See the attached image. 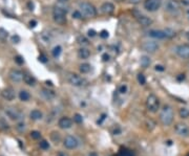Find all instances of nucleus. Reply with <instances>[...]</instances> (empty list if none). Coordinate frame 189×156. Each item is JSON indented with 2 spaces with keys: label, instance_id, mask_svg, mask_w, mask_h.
Returning <instances> with one entry per match:
<instances>
[{
  "label": "nucleus",
  "instance_id": "obj_29",
  "mask_svg": "<svg viewBox=\"0 0 189 156\" xmlns=\"http://www.w3.org/2000/svg\"><path fill=\"white\" fill-rule=\"evenodd\" d=\"M39 147L42 150H48L50 149V143L46 140H41L40 143H39Z\"/></svg>",
  "mask_w": 189,
  "mask_h": 156
},
{
  "label": "nucleus",
  "instance_id": "obj_7",
  "mask_svg": "<svg viewBox=\"0 0 189 156\" xmlns=\"http://www.w3.org/2000/svg\"><path fill=\"white\" fill-rule=\"evenodd\" d=\"M162 4L161 0H145L144 7L148 12H156L160 9Z\"/></svg>",
  "mask_w": 189,
  "mask_h": 156
},
{
  "label": "nucleus",
  "instance_id": "obj_8",
  "mask_svg": "<svg viewBox=\"0 0 189 156\" xmlns=\"http://www.w3.org/2000/svg\"><path fill=\"white\" fill-rule=\"evenodd\" d=\"M165 10L170 14H176L180 11V3L178 2V0H167Z\"/></svg>",
  "mask_w": 189,
  "mask_h": 156
},
{
  "label": "nucleus",
  "instance_id": "obj_33",
  "mask_svg": "<svg viewBox=\"0 0 189 156\" xmlns=\"http://www.w3.org/2000/svg\"><path fill=\"white\" fill-rule=\"evenodd\" d=\"M31 137H32L33 139H39L41 137V133L36 130L32 131V132H31Z\"/></svg>",
  "mask_w": 189,
  "mask_h": 156
},
{
  "label": "nucleus",
  "instance_id": "obj_44",
  "mask_svg": "<svg viewBox=\"0 0 189 156\" xmlns=\"http://www.w3.org/2000/svg\"><path fill=\"white\" fill-rule=\"evenodd\" d=\"M102 58H103V61H105V62H106V61H108V60H109V56H108L107 54H104V55H103V57H102Z\"/></svg>",
  "mask_w": 189,
  "mask_h": 156
},
{
  "label": "nucleus",
  "instance_id": "obj_45",
  "mask_svg": "<svg viewBox=\"0 0 189 156\" xmlns=\"http://www.w3.org/2000/svg\"><path fill=\"white\" fill-rule=\"evenodd\" d=\"M19 40H20V38H19L18 36H14V37H13L14 43H18V42H19Z\"/></svg>",
  "mask_w": 189,
  "mask_h": 156
},
{
  "label": "nucleus",
  "instance_id": "obj_25",
  "mask_svg": "<svg viewBox=\"0 0 189 156\" xmlns=\"http://www.w3.org/2000/svg\"><path fill=\"white\" fill-rule=\"evenodd\" d=\"M179 114L182 118H189V109L188 108H181L180 111H179Z\"/></svg>",
  "mask_w": 189,
  "mask_h": 156
},
{
  "label": "nucleus",
  "instance_id": "obj_1",
  "mask_svg": "<svg viewBox=\"0 0 189 156\" xmlns=\"http://www.w3.org/2000/svg\"><path fill=\"white\" fill-rule=\"evenodd\" d=\"M160 120L164 126H169L173 122V110L169 105L163 106L160 114Z\"/></svg>",
  "mask_w": 189,
  "mask_h": 156
},
{
  "label": "nucleus",
  "instance_id": "obj_27",
  "mask_svg": "<svg viewBox=\"0 0 189 156\" xmlns=\"http://www.w3.org/2000/svg\"><path fill=\"white\" fill-rule=\"evenodd\" d=\"M61 51H62V48H61V46H59V45H58V46L54 47V49L52 50L53 57H55V58H58V57L60 56Z\"/></svg>",
  "mask_w": 189,
  "mask_h": 156
},
{
  "label": "nucleus",
  "instance_id": "obj_16",
  "mask_svg": "<svg viewBox=\"0 0 189 156\" xmlns=\"http://www.w3.org/2000/svg\"><path fill=\"white\" fill-rule=\"evenodd\" d=\"M58 126L60 127L61 129H69L73 126V121L69 118H67V116H63V118H61L60 120H59Z\"/></svg>",
  "mask_w": 189,
  "mask_h": 156
},
{
  "label": "nucleus",
  "instance_id": "obj_15",
  "mask_svg": "<svg viewBox=\"0 0 189 156\" xmlns=\"http://www.w3.org/2000/svg\"><path fill=\"white\" fill-rule=\"evenodd\" d=\"M1 95H2V98H5L7 101H13L16 96L15 90H14L12 87H7V88H5V89L2 90Z\"/></svg>",
  "mask_w": 189,
  "mask_h": 156
},
{
  "label": "nucleus",
  "instance_id": "obj_22",
  "mask_svg": "<svg viewBox=\"0 0 189 156\" xmlns=\"http://www.w3.org/2000/svg\"><path fill=\"white\" fill-rule=\"evenodd\" d=\"M42 95L44 96L45 98H47V100H52V98H54L55 96H56V94H55V92L53 91V90L42 89Z\"/></svg>",
  "mask_w": 189,
  "mask_h": 156
},
{
  "label": "nucleus",
  "instance_id": "obj_13",
  "mask_svg": "<svg viewBox=\"0 0 189 156\" xmlns=\"http://www.w3.org/2000/svg\"><path fill=\"white\" fill-rule=\"evenodd\" d=\"M9 75H10V79H11L13 82H16V83L22 81V80H23V77H24L22 71L18 70V69H12V70L10 71Z\"/></svg>",
  "mask_w": 189,
  "mask_h": 156
},
{
  "label": "nucleus",
  "instance_id": "obj_32",
  "mask_svg": "<svg viewBox=\"0 0 189 156\" xmlns=\"http://www.w3.org/2000/svg\"><path fill=\"white\" fill-rule=\"evenodd\" d=\"M74 122H75L76 124H81V123L83 122V118H82L81 114L76 113L75 115H74Z\"/></svg>",
  "mask_w": 189,
  "mask_h": 156
},
{
  "label": "nucleus",
  "instance_id": "obj_35",
  "mask_svg": "<svg viewBox=\"0 0 189 156\" xmlns=\"http://www.w3.org/2000/svg\"><path fill=\"white\" fill-rule=\"evenodd\" d=\"M165 30V34H166V37H167V38H172L173 36H176L174 30H170V28H167V30Z\"/></svg>",
  "mask_w": 189,
  "mask_h": 156
},
{
  "label": "nucleus",
  "instance_id": "obj_6",
  "mask_svg": "<svg viewBox=\"0 0 189 156\" xmlns=\"http://www.w3.org/2000/svg\"><path fill=\"white\" fill-rule=\"evenodd\" d=\"M141 47L143 50L147 51V52H150V54H153V52H156L159 49L160 46L155 41H145V42L142 43Z\"/></svg>",
  "mask_w": 189,
  "mask_h": 156
},
{
  "label": "nucleus",
  "instance_id": "obj_24",
  "mask_svg": "<svg viewBox=\"0 0 189 156\" xmlns=\"http://www.w3.org/2000/svg\"><path fill=\"white\" fill-rule=\"evenodd\" d=\"M79 69L82 73H88L90 71V65L88 63H83V64L80 65Z\"/></svg>",
  "mask_w": 189,
  "mask_h": 156
},
{
  "label": "nucleus",
  "instance_id": "obj_46",
  "mask_svg": "<svg viewBox=\"0 0 189 156\" xmlns=\"http://www.w3.org/2000/svg\"><path fill=\"white\" fill-rule=\"evenodd\" d=\"M57 156H68L66 153H63V152H60V153L57 154Z\"/></svg>",
  "mask_w": 189,
  "mask_h": 156
},
{
  "label": "nucleus",
  "instance_id": "obj_37",
  "mask_svg": "<svg viewBox=\"0 0 189 156\" xmlns=\"http://www.w3.org/2000/svg\"><path fill=\"white\" fill-rule=\"evenodd\" d=\"M108 32L107 30H101V33H100V37L101 38H103V39H106V38H108Z\"/></svg>",
  "mask_w": 189,
  "mask_h": 156
},
{
  "label": "nucleus",
  "instance_id": "obj_21",
  "mask_svg": "<svg viewBox=\"0 0 189 156\" xmlns=\"http://www.w3.org/2000/svg\"><path fill=\"white\" fill-rule=\"evenodd\" d=\"M30 116H31V118H32V120L38 121V120H41L43 115H42V112H41L40 110L35 109V110H33V111H31Z\"/></svg>",
  "mask_w": 189,
  "mask_h": 156
},
{
  "label": "nucleus",
  "instance_id": "obj_52",
  "mask_svg": "<svg viewBox=\"0 0 189 156\" xmlns=\"http://www.w3.org/2000/svg\"><path fill=\"white\" fill-rule=\"evenodd\" d=\"M187 156H189V154H188V155H187Z\"/></svg>",
  "mask_w": 189,
  "mask_h": 156
},
{
  "label": "nucleus",
  "instance_id": "obj_19",
  "mask_svg": "<svg viewBox=\"0 0 189 156\" xmlns=\"http://www.w3.org/2000/svg\"><path fill=\"white\" fill-rule=\"evenodd\" d=\"M90 56V51L88 50L87 48H84V47H82V48H80L79 50H78V57H79L80 59H88Z\"/></svg>",
  "mask_w": 189,
  "mask_h": 156
},
{
  "label": "nucleus",
  "instance_id": "obj_50",
  "mask_svg": "<svg viewBox=\"0 0 189 156\" xmlns=\"http://www.w3.org/2000/svg\"><path fill=\"white\" fill-rule=\"evenodd\" d=\"M59 1H62V2H64V1H67V0H59Z\"/></svg>",
  "mask_w": 189,
  "mask_h": 156
},
{
  "label": "nucleus",
  "instance_id": "obj_31",
  "mask_svg": "<svg viewBox=\"0 0 189 156\" xmlns=\"http://www.w3.org/2000/svg\"><path fill=\"white\" fill-rule=\"evenodd\" d=\"M9 129V124L5 122L4 120H0V130L1 131H5Z\"/></svg>",
  "mask_w": 189,
  "mask_h": 156
},
{
  "label": "nucleus",
  "instance_id": "obj_14",
  "mask_svg": "<svg viewBox=\"0 0 189 156\" xmlns=\"http://www.w3.org/2000/svg\"><path fill=\"white\" fill-rule=\"evenodd\" d=\"M5 113H7V115L9 116L10 118H12V120H20V118H22L21 112L18 111L16 108H7V109L5 110Z\"/></svg>",
  "mask_w": 189,
  "mask_h": 156
},
{
  "label": "nucleus",
  "instance_id": "obj_11",
  "mask_svg": "<svg viewBox=\"0 0 189 156\" xmlns=\"http://www.w3.org/2000/svg\"><path fill=\"white\" fill-rule=\"evenodd\" d=\"M133 15H135V19H137V21L139 22L141 25L143 26H149L151 23H153V20L150 19V18L146 17V16L142 15V14H139L138 12H133Z\"/></svg>",
  "mask_w": 189,
  "mask_h": 156
},
{
  "label": "nucleus",
  "instance_id": "obj_23",
  "mask_svg": "<svg viewBox=\"0 0 189 156\" xmlns=\"http://www.w3.org/2000/svg\"><path fill=\"white\" fill-rule=\"evenodd\" d=\"M19 98L21 101H23V102H28L31 98V94L28 93V91H26V90H21V91L19 92Z\"/></svg>",
  "mask_w": 189,
  "mask_h": 156
},
{
  "label": "nucleus",
  "instance_id": "obj_10",
  "mask_svg": "<svg viewBox=\"0 0 189 156\" xmlns=\"http://www.w3.org/2000/svg\"><path fill=\"white\" fill-rule=\"evenodd\" d=\"M63 145H64V147L66 148V149H76V148L78 147V140L76 137L71 136V135H68V136H66L64 138V140H63Z\"/></svg>",
  "mask_w": 189,
  "mask_h": 156
},
{
  "label": "nucleus",
  "instance_id": "obj_48",
  "mask_svg": "<svg viewBox=\"0 0 189 156\" xmlns=\"http://www.w3.org/2000/svg\"><path fill=\"white\" fill-rule=\"evenodd\" d=\"M35 24H36V21H31L30 22V26H31V27H34Z\"/></svg>",
  "mask_w": 189,
  "mask_h": 156
},
{
  "label": "nucleus",
  "instance_id": "obj_40",
  "mask_svg": "<svg viewBox=\"0 0 189 156\" xmlns=\"http://www.w3.org/2000/svg\"><path fill=\"white\" fill-rule=\"evenodd\" d=\"M126 91H127V86L126 85L120 86V88H119V92H120V93H125Z\"/></svg>",
  "mask_w": 189,
  "mask_h": 156
},
{
  "label": "nucleus",
  "instance_id": "obj_41",
  "mask_svg": "<svg viewBox=\"0 0 189 156\" xmlns=\"http://www.w3.org/2000/svg\"><path fill=\"white\" fill-rule=\"evenodd\" d=\"M38 59H39V61H40V62H42V63H46L47 62V58L44 56V55H40Z\"/></svg>",
  "mask_w": 189,
  "mask_h": 156
},
{
  "label": "nucleus",
  "instance_id": "obj_2",
  "mask_svg": "<svg viewBox=\"0 0 189 156\" xmlns=\"http://www.w3.org/2000/svg\"><path fill=\"white\" fill-rule=\"evenodd\" d=\"M80 11H81V13L87 18L96 17V15H97V10H96V7L89 2L80 3Z\"/></svg>",
  "mask_w": 189,
  "mask_h": 156
},
{
  "label": "nucleus",
  "instance_id": "obj_38",
  "mask_svg": "<svg viewBox=\"0 0 189 156\" xmlns=\"http://www.w3.org/2000/svg\"><path fill=\"white\" fill-rule=\"evenodd\" d=\"M17 129L20 132H23V131L25 130V125H24L23 123H19V124L17 125Z\"/></svg>",
  "mask_w": 189,
  "mask_h": 156
},
{
  "label": "nucleus",
  "instance_id": "obj_47",
  "mask_svg": "<svg viewBox=\"0 0 189 156\" xmlns=\"http://www.w3.org/2000/svg\"><path fill=\"white\" fill-rule=\"evenodd\" d=\"M129 1H130V3H139L140 1H141V0H129Z\"/></svg>",
  "mask_w": 189,
  "mask_h": 156
},
{
  "label": "nucleus",
  "instance_id": "obj_39",
  "mask_svg": "<svg viewBox=\"0 0 189 156\" xmlns=\"http://www.w3.org/2000/svg\"><path fill=\"white\" fill-rule=\"evenodd\" d=\"M15 62L17 63V64H19V65H22V64H23L24 61H23V59H22L20 56H17L15 58Z\"/></svg>",
  "mask_w": 189,
  "mask_h": 156
},
{
  "label": "nucleus",
  "instance_id": "obj_28",
  "mask_svg": "<svg viewBox=\"0 0 189 156\" xmlns=\"http://www.w3.org/2000/svg\"><path fill=\"white\" fill-rule=\"evenodd\" d=\"M77 42L79 43V44H81V45H88V44H89L87 38H85L84 36H79V37H78Z\"/></svg>",
  "mask_w": 189,
  "mask_h": 156
},
{
  "label": "nucleus",
  "instance_id": "obj_9",
  "mask_svg": "<svg viewBox=\"0 0 189 156\" xmlns=\"http://www.w3.org/2000/svg\"><path fill=\"white\" fill-rule=\"evenodd\" d=\"M176 54L182 59H189V44H182L176 47Z\"/></svg>",
  "mask_w": 189,
  "mask_h": 156
},
{
  "label": "nucleus",
  "instance_id": "obj_18",
  "mask_svg": "<svg viewBox=\"0 0 189 156\" xmlns=\"http://www.w3.org/2000/svg\"><path fill=\"white\" fill-rule=\"evenodd\" d=\"M101 12L105 15H110L115 12V5L112 2H105L102 4Z\"/></svg>",
  "mask_w": 189,
  "mask_h": 156
},
{
  "label": "nucleus",
  "instance_id": "obj_20",
  "mask_svg": "<svg viewBox=\"0 0 189 156\" xmlns=\"http://www.w3.org/2000/svg\"><path fill=\"white\" fill-rule=\"evenodd\" d=\"M23 81H24V83L28 86H34L35 84H36V79L31 75H24Z\"/></svg>",
  "mask_w": 189,
  "mask_h": 156
},
{
  "label": "nucleus",
  "instance_id": "obj_34",
  "mask_svg": "<svg viewBox=\"0 0 189 156\" xmlns=\"http://www.w3.org/2000/svg\"><path fill=\"white\" fill-rule=\"evenodd\" d=\"M7 38V32L3 28H0V40H5Z\"/></svg>",
  "mask_w": 189,
  "mask_h": 156
},
{
  "label": "nucleus",
  "instance_id": "obj_42",
  "mask_svg": "<svg viewBox=\"0 0 189 156\" xmlns=\"http://www.w3.org/2000/svg\"><path fill=\"white\" fill-rule=\"evenodd\" d=\"M87 34H88V36H89V37H94V36H96V32H94V30H89L87 32Z\"/></svg>",
  "mask_w": 189,
  "mask_h": 156
},
{
  "label": "nucleus",
  "instance_id": "obj_5",
  "mask_svg": "<svg viewBox=\"0 0 189 156\" xmlns=\"http://www.w3.org/2000/svg\"><path fill=\"white\" fill-rule=\"evenodd\" d=\"M67 81L71 85L76 86V87H80V86H83L85 84V80L82 79L81 77H79L76 73H68L67 75Z\"/></svg>",
  "mask_w": 189,
  "mask_h": 156
},
{
  "label": "nucleus",
  "instance_id": "obj_51",
  "mask_svg": "<svg viewBox=\"0 0 189 156\" xmlns=\"http://www.w3.org/2000/svg\"><path fill=\"white\" fill-rule=\"evenodd\" d=\"M116 1H123V0H116Z\"/></svg>",
  "mask_w": 189,
  "mask_h": 156
},
{
  "label": "nucleus",
  "instance_id": "obj_30",
  "mask_svg": "<svg viewBox=\"0 0 189 156\" xmlns=\"http://www.w3.org/2000/svg\"><path fill=\"white\" fill-rule=\"evenodd\" d=\"M138 82H139L141 85H145L146 84V78L143 73H139L138 75Z\"/></svg>",
  "mask_w": 189,
  "mask_h": 156
},
{
  "label": "nucleus",
  "instance_id": "obj_36",
  "mask_svg": "<svg viewBox=\"0 0 189 156\" xmlns=\"http://www.w3.org/2000/svg\"><path fill=\"white\" fill-rule=\"evenodd\" d=\"M82 15H83V14L81 13V11H74L73 18H75V19H81Z\"/></svg>",
  "mask_w": 189,
  "mask_h": 156
},
{
  "label": "nucleus",
  "instance_id": "obj_12",
  "mask_svg": "<svg viewBox=\"0 0 189 156\" xmlns=\"http://www.w3.org/2000/svg\"><path fill=\"white\" fill-rule=\"evenodd\" d=\"M174 130L178 133L180 136H188L189 135V127L187 126L186 124H183V123H179V124L176 125L174 127Z\"/></svg>",
  "mask_w": 189,
  "mask_h": 156
},
{
  "label": "nucleus",
  "instance_id": "obj_3",
  "mask_svg": "<svg viewBox=\"0 0 189 156\" xmlns=\"http://www.w3.org/2000/svg\"><path fill=\"white\" fill-rule=\"evenodd\" d=\"M146 107L150 112H157L160 108V101L155 94H149L146 100Z\"/></svg>",
  "mask_w": 189,
  "mask_h": 156
},
{
  "label": "nucleus",
  "instance_id": "obj_49",
  "mask_svg": "<svg viewBox=\"0 0 189 156\" xmlns=\"http://www.w3.org/2000/svg\"><path fill=\"white\" fill-rule=\"evenodd\" d=\"M88 156H99V155H98L97 153H94V152H92V153H90Z\"/></svg>",
  "mask_w": 189,
  "mask_h": 156
},
{
  "label": "nucleus",
  "instance_id": "obj_4",
  "mask_svg": "<svg viewBox=\"0 0 189 156\" xmlns=\"http://www.w3.org/2000/svg\"><path fill=\"white\" fill-rule=\"evenodd\" d=\"M53 18H54L55 22L58 24L66 23V12L59 7H55L53 11Z\"/></svg>",
  "mask_w": 189,
  "mask_h": 156
},
{
  "label": "nucleus",
  "instance_id": "obj_26",
  "mask_svg": "<svg viewBox=\"0 0 189 156\" xmlns=\"http://www.w3.org/2000/svg\"><path fill=\"white\" fill-rule=\"evenodd\" d=\"M149 64H150V59L146 56L142 57V59H141V65L142 66L144 67V68H146V67L149 66Z\"/></svg>",
  "mask_w": 189,
  "mask_h": 156
},
{
  "label": "nucleus",
  "instance_id": "obj_43",
  "mask_svg": "<svg viewBox=\"0 0 189 156\" xmlns=\"http://www.w3.org/2000/svg\"><path fill=\"white\" fill-rule=\"evenodd\" d=\"M155 69H156L157 71H158V70H159V71H163L165 68H164V67L162 66V65H157V66L155 67Z\"/></svg>",
  "mask_w": 189,
  "mask_h": 156
},
{
  "label": "nucleus",
  "instance_id": "obj_17",
  "mask_svg": "<svg viewBox=\"0 0 189 156\" xmlns=\"http://www.w3.org/2000/svg\"><path fill=\"white\" fill-rule=\"evenodd\" d=\"M147 34H148L149 37L155 38V39H165V38H167V37H166V34H165V30H149Z\"/></svg>",
  "mask_w": 189,
  "mask_h": 156
}]
</instances>
